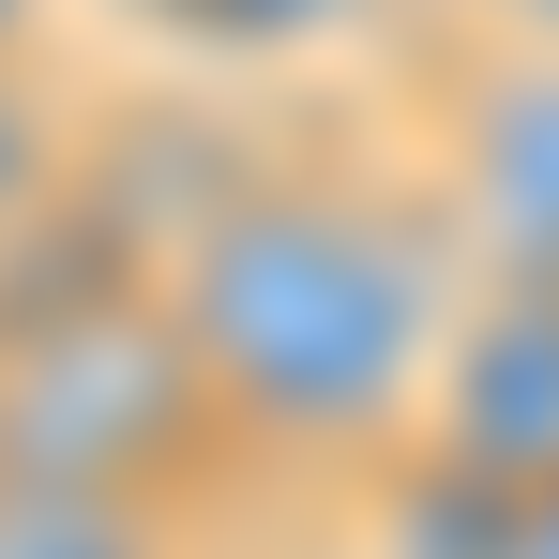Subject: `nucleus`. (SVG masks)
<instances>
[{"label": "nucleus", "mask_w": 559, "mask_h": 559, "mask_svg": "<svg viewBox=\"0 0 559 559\" xmlns=\"http://www.w3.org/2000/svg\"><path fill=\"white\" fill-rule=\"evenodd\" d=\"M167 302H182L258 484L348 499L424 439V378H439V333L468 302V242L408 152L287 136L167 258Z\"/></svg>", "instance_id": "1"}, {"label": "nucleus", "mask_w": 559, "mask_h": 559, "mask_svg": "<svg viewBox=\"0 0 559 559\" xmlns=\"http://www.w3.org/2000/svg\"><path fill=\"white\" fill-rule=\"evenodd\" d=\"M0 468L76 484V499H152V514L273 499L167 287H121L92 318H46V333L0 348Z\"/></svg>", "instance_id": "2"}, {"label": "nucleus", "mask_w": 559, "mask_h": 559, "mask_svg": "<svg viewBox=\"0 0 559 559\" xmlns=\"http://www.w3.org/2000/svg\"><path fill=\"white\" fill-rule=\"evenodd\" d=\"M393 152L454 212L468 273H545L559 287V46L545 31H454L393 61Z\"/></svg>", "instance_id": "3"}, {"label": "nucleus", "mask_w": 559, "mask_h": 559, "mask_svg": "<svg viewBox=\"0 0 559 559\" xmlns=\"http://www.w3.org/2000/svg\"><path fill=\"white\" fill-rule=\"evenodd\" d=\"M424 454L484 468V484H559V287L545 273H468L439 378H424Z\"/></svg>", "instance_id": "4"}, {"label": "nucleus", "mask_w": 559, "mask_h": 559, "mask_svg": "<svg viewBox=\"0 0 559 559\" xmlns=\"http://www.w3.org/2000/svg\"><path fill=\"white\" fill-rule=\"evenodd\" d=\"M514 514H530L514 484L408 439L378 484H348V559H514Z\"/></svg>", "instance_id": "5"}, {"label": "nucleus", "mask_w": 559, "mask_h": 559, "mask_svg": "<svg viewBox=\"0 0 559 559\" xmlns=\"http://www.w3.org/2000/svg\"><path fill=\"white\" fill-rule=\"evenodd\" d=\"M348 46H393V0H167L152 61H197V76H302V61H348Z\"/></svg>", "instance_id": "6"}, {"label": "nucleus", "mask_w": 559, "mask_h": 559, "mask_svg": "<svg viewBox=\"0 0 559 559\" xmlns=\"http://www.w3.org/2000/svg\"><path fill=\"white\" fill-rule=\"evenodd\" d=\"M0 559H212V514L76 499V484H15L0 468Z\"/></svg>", "instance_id": "7"}, {"label": "nucleus", "mask_w": 559, "mask_h": 559, "mask_svg": "<svg viewBox=\"0 0 559 559\" xmlns=\"http://www.w3.org/2000/svg\"><path fill=\"white\" fill-rule=\"evenodd\" d=\"M76 136H92V76H61L46 46L0 61V227H31L46 197L76 182Z\"/></svg>", "instance_id": "8"}, {"label": "nucleus", "mask_w": 559, "mask_h": 559, "mask_svg": "<svg viewBox=\"0 0 559 559\" xmlns=\"http://www.w3.org/2000/svg\"><path fill=\"white\" fill-rule=\"evenodd\" d=\"M514 0H393V61H424V46H454V31H499Z\"/></svg>", "instance_id": "9"}, {"label": "nucleus", "mask_w": 559, "mask_h": 559, "mask_svg": "<svg viewBox=\"0 0 559 559\" xmlns=\"http://www.w3.org/2000/svg\"><path fill=\"white\" fill-rule=\"evenodd\" d=\"M514 559H559V484H530V514H514Z\"/></svg>", "instance_id": "10"}, {"label": "nucleus", "mask_w": 559, "mask_h": 559, "mask_svg": "<svg viewBox=\"0 0 559 559\" xmlns=\"http://www.w3.org/2000/svg\"><path fill=\"white\" fill-rule=\"evenodd\" d=\"M46 15H61V0H0V61H31V46H46Z\"/></svg>", "instance_id": "11"}, {"label": "nucleus", "mask_w": 559, "mask_h": 559, "mask_svg": "<svg viewBox=\"0 0 559 559\" xmlns=\"http://www.w3.org/2000/svg\"><path fill=\"white\" fill-rule=\"evenodd\" d=\"M92 15H121V31H136V46H152V31H167V0H92Z\"/></svg>", "instance_id": "12"}, {"label": "nucleus", "mask_w": 559, "mask_h": 559, "mask_svg": "<svg viewBox=\"0 0 559 559\" xmlns=\"http://www.w3.org/2000/svg\"><path fill=\"white\" fill-rule=\"evenodd\" d=\"M499 31H545V46H559V0H514V15H499Z\"/></svg>", "instance_id": "13"}]
</instances>
